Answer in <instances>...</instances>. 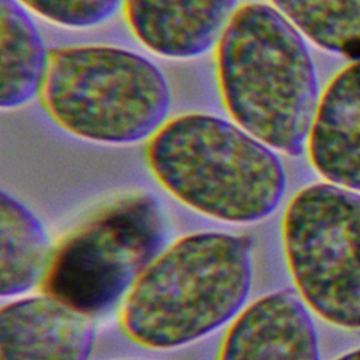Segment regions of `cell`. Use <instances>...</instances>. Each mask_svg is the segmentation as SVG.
<instances>
[{"mask_svg": "<svg viewBox=\"0 0 360 360\" xmlns=\"http://www.w3.org/2000/svg\"><path fill=\"white\" fill-rule=\"evenodd\" d=\"M252 278L248 238L226 232L184 235L167 245L135 281L121 304L120 328L146 349L190 345L242 311Z\"/></svg>", "mask_w": 360, "mask_h": 360, "instance_id": "2", "label": "cell"}, {"mask_svg": "<svg viewBox=\"0 0 360 360\" xmlns=\"http://www.w3.org/2000/svg\"><path fill=\"white\" fill-rule=\"evenodd\" d=\"M94 340L91 318L49 295L0 308V360H89Z\"/></svg>", "mask_w": 360, "mask_h": 360, "instance_id": "8", "label": "cell"}, {"mask_svg": "<svg viewBox=\"0 0 360 360\" xmlns=\"http://www.w3.org/2000/svg\"><path fill=\"white\" fill-rule=\"evenodd\" d=\"M42 18L68 28H89L107 21L122 0H17Z\"/></svg>", "mask_w": 360, "mask_h": 360, "instance_id": "14", "label": "cell"}, {"mask_svg": "<svg viewBox=\"0 0 360 360\" xmlns=\"http://www.w3.org/2000/svg\"><path fill=\"white\" fill-rule=\"evenodd\" d=\"M217 360H319L308 307L292 290L252 301L228 323Z\"/></svg>", "mask_w": 360, "mask_h": 360, "instance_id": "7", "label": "cell"}, {"mask_svg": "<svg viewBox=\"0 0 360 360\" xmlns=\"http://www.w3.org/2000/svg\"><path fill=\"white\" fill-rule=\"evenodd\" d=\"M315 45L360 60V0H270Z\"/></svg>", "mask_w": 360, "mask_h": 360, "instance_id": "13", "label": "cell"}, {"mask_svg": "<svg viewBox=\"0 0 360 360\" xmlns=\"http://www.w3.org/2000/svg\"><path fill=\"white\" fill-rule=\"evenodd\" d=\"M38 98L66 132L110 145L150 138L170 108L162 72L142 55L110 45L51 49Z\"/></svg>", "mask_w": 360, "mask_h": 360, "instance_id": "4", "label": "cell"}, {"mask_svg": "<svg viewBox=\"0 0 360 360\" xmlns=\"http://www.w3.org/2000/svg\"><path fill=\"white\" fill-rule=\"evenodd\" d=\"M215 76L236 125L271 149L302 153L318 83L300 31L281 13L262 3L235 8L215 44Z\"/></svg>", "mask_w": 360, "mask_h": 360, "instance_id": "1", "label": "cell"}, {"mask_svg": "<svg viewBox=\"0 0 360 360\" xmlns=\"http://www.w3.org/2000/svg\"><path fill=\"white\" fill-rule=\"evenodd\" d=\"M335 360H360V349L349 352V353H346V354H343V356H340Z\"/></svg>", "mask_w": 360, "mask_h": 360, "instance_id": "15", "label": "cell"}, {"mask_svg": "<svg viewBox=\"0 0 360 360\" xmlns=\"http://www.w3.org/2000/svg\"><path fill=\"white\" fill-rule=\"evenodd\" d=\"M0 105L18 108L38 96L46 70L44 41L17 0H0Z\"/></svg>", "mask_w": 360, "mask_h": 360, "instance_id": "11", "label": "cell"}, {"mask_svg": "<svg viewBox=\"0 0 360 360\" xmlns=\"http://www.w3.org/2000/svg\"><path fill=\"white\" fill-rule=\"evenodd\" d=\"M146 165L155 180L188 208L231 224L269 217L285 190V173L270 146L235 122L187 112L148 138Z\"/></svg>", "mask_w": 360, "mask_h": 360, "instance_id": "3", "label": "cell"}, {"mask_svg": "<svg viewBox=\"0 0 360 360\" xmlns=\"http://www.w3.org/2000/svg\"><path fill=\"white\" fill-rule=\"evenodd\" d=\"M236 0H122L132 35L165 58L188 59L217 44Z\"/></svg>", "mask_w": 360, "mask_h": 360, "instance_id": "9", "label": "cell"}, {"mask_svg": "<svg viewBox=\"0 0 360 360\" xmlns=\"http://www.w3.org/2000/svg\"><path fill=\"white\" fill-rule=\"evenodd\" d=\"M159 201L135 191L101 205L51 249L39 290L96 318L111 312L166 248Z\"/></svg>", "mask_w": 360, "mask_h": 360, "instance_id": "5", "label": "cell"}, {"mask_svg": "<svg viewBox=\"0 0 360 360\" xmlns=\"http://www.w3.org/2000/svg\"><path fill=\"white\" fill-rule=\"evenodd\" d=\"M294 287L315 315L360 329V194L318 183L297 191L281 218Z\"/></svg>", "mask_w": 360, "mask_h": 360, "instance_id": "6", "label": "cell"}, {"mask_svg": "<svg viewBox=\"0 0 360 360\" xmlns=\"http://www.w3.org/2000/svg\"><path fill=\"white\" fill-rule=\"evenodd\" d=\"M305 149L323 179L360 191V60L342 69L325 87Z\"/></svg>", "mask_w": 360, "mask_h": 360, "instance_id": "10", "label": "cell"}, {"mask_svg": "<svg viewBox=\"0 0 360 360\" xmlns=\"http://www.w3.org/2000/svg\"><path fill=\"white\" fill-rule=\"evenodd\" d=\"M1 295L15 297L39 284L51 246L39 219L18 200L0 195Z\"/></svg>", "mask_w": 360, "mask_h": 360, "instance_id": "12", "label": "cell"}]
</instances>
